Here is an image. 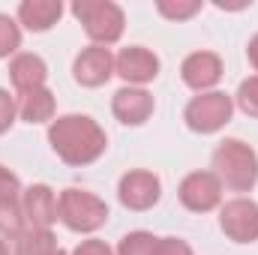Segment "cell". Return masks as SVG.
I'll list each match as a JSON object with an SVG mask.
<instances>
[{"mask_svg":"<svg viewBox=\"0 0 258 255\" xmlns=\"http://www.w3.org/2000/svg\"><path fill=\"white\" fill-rule=\"evenodd\" d=\"M9 75H12V84L24 93H33V90H42V81H45V63L36 57V54H21L15 57L9 66Z\"/></svg>","mask_w":258,"mask_h":255,"instance_id":"cell-14","label":"cell"},{"mask_svg":"<svg viewBox=\"0 0 258 255\" xmlns=\"http://www.w3.org/2000/svg\"><path fill=\"white\" fill-rule=\"evenodd\" d=\"M219 72H222V63H219L216 54L198 51L192 57H186V63H183V81L189 87H195V90H201V87L216 84L219 81Z\"/></svg>","mask_w":258,"mask_h":255,"instance_id":"cell-11","label":"cell"},{"mask_svg":"<svg viewBox=\"0 0 258 255\" xmlns=\"http://www.w3.org/2000/svg\"><path fill=\"white\" fill-rule=\"evenodd\" d=\"M60 12H63V6L57 0H27L18 6V18L30 30H48L60 18Z\"/></svg>","mask_w":258,"mask_h":255,"instance_id":"cell-15","label":"cell"},{"mask_svg":"<svg viewBox=\"0 0 258 255\" xmlns=\"http://www.w3.org/2000/svg\"><path fill=\"white\" fill-rule=\"evenodd\" d=\"M57 213L72 231H93L108 219L105 201L81 189H66L57 201Z\"/></svg>","mask_w":258,"mask_h":255,"instance_id":"cell-4","label":"cell"},{"mask_svg":"<svg viewBox=\"0 0 258 255\" xmlns=\"http://www.w3.org/2000/svg\"><path fill=\"white\" fill-rule=\"evenodd\" d=\"M198 9H201V3H177V6L174 3H165V0L159 3V12L168 15V18H189Z\"/></svg>","mask_w":258,"mask_h":255,"instance_id":"cell-23","label":"cell"},{"mask_svg":"<svg viewBox=\"0 0 258 255\" xmlns=\"http://www.w3.org/2000/svg\"><path fill=\"white\" fill-rule=\"evenodd\" d=\"M0 255H9L6 252V246H3V240H0Z\"/></svg>","mask_w":258,"mask_h":255,"instance_id":"cell-28","label":"cell"},{"mask_svg":"<svg viewBox=\"0 0 258 255\" xmlns=\"http://www.w3.org/2000/svg\"><path fill=\"white\" fill-rule=\"evenodd\" d=\"M249 60H252V66L258 69V36L249 42Z\"/></svg>","mask_w":258,"mask_h":255,"instance_id":"cell-27","label":"cell"},{"mask_svg":"<svg viewBox=\"0 0 258 255\" xmlns=\"http://www.w3.org/2000/svg\"><path fill=\"white\" fill-rule=\"evenodd\" d=\"M18 42H21L18 27H15L6 15H0V57H6L9 51H15V48H18Z\"/></svg>","mask_w":258,"mask_h":255,"instance_id":"cell-20","label":"cell"},{"mask_svg":"<svg viewBox=\"0 0 258 255\" xmlns=\"http://www.w3.org/2000/svg\"><path fill=\"white\" fill-rule=\"evenodd\" d=\"M153 255H192V249L177 237H162V240H156V252Z\"/></svg>","mask_w":258,"mask_h":255,"instance_id":"cell-24","label":"cell"},{"mask_svg":"<svg viewBox=\"0 0 258 255\" xmlns=\"http://www.w3.org/2000/svg\"><path fill=\"white\" fill-rule=\"evenodd\" d=\"M213 165L225 180V186L237 192L249 189L258 177V159L243 141H222L219 150L213 153Z\"/></svg>","mask_w":258,"mask_h":255,"instance_id":"cell-2","label":"cell"},{"mask_svg":"<svg viewBox=\"0 0 258 255\" xmlns=\"http://www.w3.org/2000/svg\"><path fill=\"white\" fill-rule=\"evenodd\" d=\"M153 252H156V237H150L144 231L129 234L120 243V255H153Z\"/></svg>","mask_w":258,"mask_h":255,"instance_id":"cell-18","label":"cell"},{"mask_svg":"<svg viewBox=\"0 0 258 255\" xmlns=\"http://www.w3.org/2000/svg\"><path fill=\"white\" fill-rule=\"evenodd\" d=\"M75 255H111V252H108V246L102 240H87V243H81L75 249Z\"/></svg>","mask_w":258,"mask_h":255,"instance_id":"cell-26","label":"cell"},{"mask_svg":"<svg viewBox=\"0 0 258 255\" xmlns=\"http://www.w3.org/2000/svg\"><path fill=\"white\" fill-rule=\"evenodd\" d=\"M18 255H63V249L45 228H30L18 237Z\"/></svg>","mask_w":258,"mask_h":255,"instance_id":"cell-16","label":"cell"},{"mask_svg":"<svg viewBox=\"0 0 258 255\" xmlns=\"http://www.w3.org/2000/svg\"><path fill=\"white\" fill-rule=\"evenodd\" d=\"M15 195H18V177L0 165V204H15Z\"/></svg>","mask_w":258,"mask_h":255,"instance_id":"cell-22","label":"cell"},{"mask_svg":"<svg viewBox=\"0 0 258 255\" xmlns=\"http://www.w3.org/2000/svg\"><path fill=\"white\" fill-rule=\"evenodd\" d=\"M24 216L30 228H48L57 219V198L48 186H30L24 195Z\"/></svg>","mask_w":258,"mask_h":255,"instance_id":"cell-10","label":"cell"},{"mask_svg":"<svg viewBox=\"0 0 258 255\" xmlns=\"http://www.w3.org/2000/svg\"><path fill=\"white\" fill-rule=\"evenodd\" d=\"M111 63H114V60H111L108 48H99V45L84 48V51L78 54V60H75V78H78L81 84H87V87H96V84L108 81Z\"/></svg>","mask_w":258,"mask_h":255,"instance_id":"cell-9","label":"cell"},{"mask_svg":"<svg viewBox=\"0 0 258 255\" xmlns=\"http://www.w3.org/2000/svg\"><path fill=\"white\" fill-rule=\"evenodd\" d=\"M0 231L9 234V237H21V216H18V207L15 204H0Z\"/></svg>","mask_w":258,"mask_h":255,"instance_id":"cell-19","label":"cell"},{"mask_svg":"<svg viewBox=\"0 0 258 255\" xmlns=\"http://www.w3.org/2000/svg\"><path fill=\"white\" fill-rule=\"evenodd\" d=\"M222 231L237 240V243H249L258 237V207L252 201H231L222 210Z\"/></svg>","mask_w":258,"mask_h":255,"instance_id":"cell-6","label":"cell"},{"mask_svg":"<svg viewBox=\"0 0 258 255\" xmlns=\"http://www.w3.org/2000/svg\"><path fill=\"white\" fill-rule=\"evenodd\" d=\"M237 102H240V108H243L246 114L258 117V78H249V81L240 84V90H237Z\"/></svg>","mask_w":258,"mask_h":255,"instance_id":"cell-21","label":"cell"},{"mask_svg":"<svg viewBox=\"0 0 258 255\" xmlns=\"http://www.w3.org/2000/svg\"><path fill=\"white\" fill-rule=\"evenodd\" d=\"M231 117V99L225 93H207L189 102L186 108V120L195 132H213L222 123H228Z\"/></svg>","mask_w":258,"mask_h":255,"instance_id":"cell-5","label":"cell"},{"mask_svg":"<svg viewBox=\"0 0 258 255\" xmlns=\"http://www.w3.org/2000/svg\"><path fill=\"white\" fill-rule=\"evenodd\" d=\"M12 117H15V102L9 99L6 90H0V132L12 123Z\"/></svg>","mask_w":258,"mask_h":255,"instance_id":"cell-25","label":"cell"},{"mask_svg":"<svg viewBox=\"0 0 258 255\" xmlns=\"http://www.w3.org/2000/svg\"><path fill=\"white\" fill-rule=\"evenodd\" d=\"M153 111V99L144 90H120L114 93V114L123 123H144Z\"/></svg>","mask_w":258,"mask_h":255,"instance_id":"cell-13","label":"cell"},{"mask_svg":"<svg viewBox=\"0 0 258 255\" xmlns=\"http://www.w3.org/2000/svg\"><path fill=\"white\" fill-rule=\"evenodd\" d=\"M48 138H51V147L63 156L69 165L93 162L105 150V132L96 126L90 117H78V114L60 117L51 126Z\"/></svg>","mask_w":258,"mask_h":255,"instance_id":"cell-1","label":"cell"},{"mask_svg":"<svg viewBox=\"0 0 258 255\" xmlns=\"http://www.w3.org/2000/svg\"><path fill=\"white\" fill-rule=\"evenodd\" d=\"M159 198V180L147 171H132L120 180V201L132 210H147Z\"/></svg>","mask_w":258,"mask_h":255,"instance_id":"cell-8","label":"cell"},{"mask_svg":"<svg viewBox=\"0 0 258 255\" xmlns=\"http://www.w3.org/2000/svg\"><path fill=\"white\" fill-rule=\"evenodd\" d=\"M51 111H54V99H51L48 90H33V93H27L24 102H21V117L30 120V123L48 120Z\"/></svg>","mask_w":258,"mask_h":255,"instance_id":"cell-17","label":"cell"},{"mask_svg":"<svg viewBox=\"0 0 258 255\" xmlns=\"http://www.w3.org/2000/svg\"><path fill=\"white\" fill-rule=\"evenodd\" d=\"M180 201L189 210H198V213L216 207V201H219V180L213 174H207V171H195L180 186Z\"/></svg>","mask_w":258,"mask_h":255,"instance_id":"cell-7","label":"cell"},{"mask_svg":"<svg viewBox=\"0 0 258 255\" xmlns=\"http://www.w3.org/2000/svg\"><path fill=\"white\" fill-rule=\"evenodd\" d=\"M72 12L96 42H114L123 33V12L108 0H81L72 6Z\"/></svg>","mask_w":258,"mask_h":255,"instance_id":"cell-3","label":"cell"},{"mask_svg":"<svg viewBox=\"0 0 258 255\" xmlns=\"http://www.w3.org/2000/svg\"><path fill=\"white\" fill-rule=\"evenodd\" d=\"M159 60L147 51V48H123L117 57V72L126 81H150L156 78Z\"/></svg>","mask_w":258,"mask_h":255,"instance_id":"cell-12","label":"cell"}]
</instances>
